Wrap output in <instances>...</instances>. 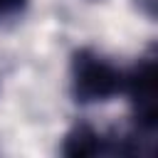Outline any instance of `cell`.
<instances>
[{
    "instance_id": "277c9868",
    "label": "cell",
    "mask_w": 158,
    "mask_h": 158,
    "mask_svg": "<svg viewBox=\"0 0 158 158\" xmlns=\"http://www.w3.org/2000/svg\"><path fill=\"white\" fill-rule=\"evenodd\" d=\"M30 0H0V22H10L27 10Z\"/></svg>"
},
{
    "instance_id": "7a4b0ae2",
    "label": "cell",
    "mask_w": 158,
    "mask_h": 158,
    "mask_svg": "<svg viewBox=\"0 0 158 158\" xmlns=\"http://www.w3.org/2000/svg\"><path fill=\"white\" fill-rule=\"evenodd\" d=\"M123 91L128 94L133 104L136 128L153 133L158 126V111H156V57L148 54L138 59V64L123 77Z\"/></svg>"
},
{
    "instance_id": "3957f363",
    "label": "cell",
    "mask_w": 158,
    "mask_h": 158,
    "mask_svg": "<svg viewBox=\"0 0 158 158\" xmlns=\"http://www.w3.org/2000/svg\"><path fill=\"white\" fill-rule=\"evenodd\" d=\"M62 153L69 156V158H86V156L111 153V138L104 136V133H99L89 123H79V126H74L64 136Z\"/></svg>"
},
{
    "instance_id": "6da1fadb",
    "label": "cell",
    "mask_w": 158,
    "mask_h": 158,
    "mask_svg": "<svg viewBox=\"0 0 158 158\" xmlns=\"http://www.w3.org/2000/svg\"><path fill=\"white\" fill-rule=\"evenodd\" d=\"M123 91V74L101 54L79 49L72 57V96L79 104H99Z\"/></svg>"
}]
</instances>
